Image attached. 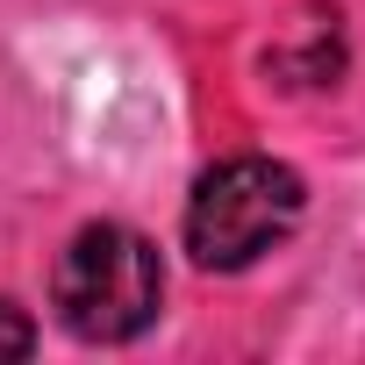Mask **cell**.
I'll list each match as a JSON object with an SVG mask.
<instances>
[{
  "mask_svg": "<svg viewBox=\"0 0 365 365\" xmlns=\"http://www.w3.org/2000/svg\"><path fill=\"white\" fill-rule=\"evenodd\" d=\"M308 208V187H301V172L279 165V158H222L194 179V201H187V251L201 272H244L258 265L272 244L294 237Z\"/></svg>",
  "mask_w": 365,
  "mask_h": 365,
  "instance_id": "obj_2",
  "label": "cell"
},
{
  "mask_svg": "<svg viewBox=\"0 0 365 365\" xmlns=\"http://www.w3.org/2000/svg\"><path fill=\"white\" fill-rule=\"evenodd\" d=\"M51 308L79 344H129L165 308V258L129 222H86L51 265Z\"/></svg>",
  "mask_w": 365,
  "mask_h": 365,
  "instance_id": "obj_1",
  "label": "cell"
},
{
  "mask_svg": "<svg viewBox=\"0 0 365 365\" xmlns=\"http://www.w3.org/2000/svg\"><path fill=\"white\" fill-rule=\"evenodd\" d=\"M36 351V322L15 308V301H0V365H8V358H29Z\"/></svg>",
  "mask_w": 365,
  "mask_h": 365,
  "instance_id": "obj_3",
  "label": "cell"
}]
</instances>
